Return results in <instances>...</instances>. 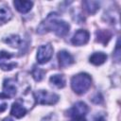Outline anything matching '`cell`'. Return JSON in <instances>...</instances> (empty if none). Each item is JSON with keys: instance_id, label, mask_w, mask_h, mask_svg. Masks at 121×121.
<instances>
[{"instance_id": "cell-1", "label": "cell", "mask_w": 121, "mask_h": 121, "mask_svg": "<svg viewBox=\"0 0 121 121\" xmlns=\"http://www.w3.org/2000/svg\"><path fill=\"white\" fill-rule=\"evenodd\" d=\"M44 30H51L54 31L59 37L65 36L69 31V25L62 21L57 19V16L55 13L49 14L45 21V26L43 27Z\"/></svg>"}, {"instance_id": "cell-18", "label": "cell", "mask_w": 121, "mask_h": 121, "mask_svg": "<svg viewBox=\"0 0 121 121\" xmlns=\"http://www.w3.org/2000/svg\"><path fill=\"white\" fill-rule=\"evenodd\" d=\"M31 73H32V76H33V78H34V79H35L36 81L42 80V78H43V74H44L43 70H42L41 68L36 67V66L33 67V70H32Z\"/></svg>"}, {"instance_id": "cell-2", "label": "cell", "mask_w": 121, "mask_h": 121, "mask_svg": "<svg viewBox=\"0 0 121 121\" xmlns=\"http://www.w3.org/2000/svg\"><path fill=\"white\" fill-rule=\"evenodd\" d=\"M92 84L91 77L86 73H79L71 79V87L73 91L78 95L85 93Z\"/></svg>"}, {"instance_id": "cell-8", "label": "cell", "mask_w": 121, "mask_h": 121, "mask_svg": "<svg viewBox=\"0 0 121 121\" xmlns=\"http://www.w3.org/2000/svg\"><path fill=\"white\" fill-rule=\"evenodd\" d=\"M58 60L59 64L61 68H65L74 62V58L72 57V55L65 50H61L58 53Z\"/></svg>"}, {"instance_id": "cell-15", "label": "cell", "mask_w": 121, "mask_h": 121, "mask_svg": "<svg viewBox=\"0 0 121 121\" xmlns=\"http://www.w3.org/2000/svg\"><path fill=\"white\" fill-rule=\"evenodd\" d=\"M11 18L10 10L6 7H0V25L7 23Z\"/></svg>"}, {"instance_id": "cell-22", "label": "cell", "mask_w": 121, "mask_h": 121, "mask_svg": "<svg viewBox=\"0 0 121 121\" xmlns=\"http://www.w3.org/2000/svg\"><path fill=\"white\" fill-rule=\"evenodd\" d=\"M3 121H13V120H12L11 118H9V117H8V118H5Z\"/></svg>"}, {"instance_id": "cell-4", "label": "cell", "mask_w": 121, "mask_h": 121, "mask_svg": "<svg viewBox=\"0 0 121 121\" xmlns=\"http://www.w3.org/2000/svg\"><path fill=\"white\" fill-rule=\"evenodd\" d=\"M53 54V47L51 44L47 43L44 45H41L37 51V60L39 63H45L47 62Z\"/></svg>"}, {"instance_id": "cell-7", "label": "cell", "mask_w": 121, "mask_h": 121, "mask_svg": "<svg viewBox=\"0 0 121 121\" xmlns=\"http://www.w3.org/2000/svg\"><path fill=\"white\" fill-rule=\"evenodd\" d=\"M89 37L90 34L87 30L79 29L74 34L72 38V43L75 45H83L87 43V42L89 41Z\"/></svg>"}, {"instance_id": "cell-20", "label": "cell", "mask_w": 121, "mask_h": 121, "mask_svg": "<svg viewBox=\"0 0 121 121\" xmlns=\"http://www.w3.org/2000/svg\"><path fill=\"white\" fill-rule=\"evenodd\" d=\"M7 109V103H2L0 104V112H3Z\"/></svg>"}, {"instance_id": "cell-17", "label": "cell", "mask_w": 121, "mask_h": 121, "mask_svg": "<svg viewBox=\"0 0 121 121\" xmlns=\"http://www.w3.org/2000/svg\"><path fill=\"white\" fill-rule=\"evenodd\" d=\"M21 39L18 35H11L6 39V43H9L12 47H18L21 44Z\"/></svg>"}, {"instance_id": "cell-19", "label": "cell", "mask_w": 121, "mask_h": 121, "mask_svg": "<svg viewBox=\"0 0 121 121\" xmlns=\"http://www.w3.org/2000/svg\"><path fill=\"white\" fill-rule=\"evenodd\" d=\"M93 121H105V117L102 115V114H97L95 117H94Z\"/></svg>"}, {"instance_id": "cell-5", "label": "cell", "mask_w": 121, "mask_h": 121, "mask_svg": "<svg viewBox=\"0 0 121 121\" xmlns=\"http://www.w3.org/2000/svg\"><path fill=\"white\" fill-rule=\"evenodd\" d=\"M88 112V107L84 102H78L76 103L68 112H67V115L72 117V118H76V117H84V115L87 113Z\"/></svg>"}, {"instance_id": "cell-14", "label": "cell", "mask_w": 121, "mask_h": 121, "mask_svg": "<svg viewBox=\"0 0 121 121\" xmlns=\"http://www.w3.org/2000/svg\"><path fill=\"white\" fill-rule=\"evenodd\" d=\"M112 37V33L109 30H98L96 31V40L97 42L106 44Z\"/></svg>"}, {"instance_id": "cell-6", "label": "cell", "mask_w": 121, "mask_h": 121, "mask_svg": "<svg viewBox=\"0 0 121 121\" xmlns=\"http://www.w3.org/2000/svg\"><path fill=\"white\" fill-rule=\"evenodd\" d=\"M11 58H12V54L6 51H1L0 52V68L5 71H9L13 69L16 66V63L7 61V60H9Z\"/></svg>"}, {"instance_id": "cell-21", "label": "cell", "mask_w": 121, "mask_h": 121, "mask_svg": "<svg viewBox=\"0 0 121 121\" xmlns=\"http://www.w3.org/2000/svg\"><path fill=\"white\" fill-rule=\"evenodd\" d=\"M71 121H86L84 119V117H76V118H73Z\"/></svg>"}, {"instance_id": "cell-16", "label": "cell", "mask_w": 121, "mask_h": 121, "mask_svg": "<svg viewBox=\"0 0 121 121\" xmlns=\"http://www.w3.org/2000/svg\"><path fill=\"white\" fill-rule=\"evenodd\" d=\"M50 82L58 88H63L65 86V79L62 75H54L50 78Z\"/></svg>"}, {"instance_id": "cell-13", "label": "cell", "mask_w": 121, "mask_h": 121, "mask_svg": "<svg viewBox=\"0 0 121 121\" xmlns=\"http://www.w3.org/2000/svg\"><path fill=\"white\" fill-rule=\"evenodd\" d=\"M82 5H83L84 9L88 13H91V14L95 13L99 9V4L96 1H84Z\"/></svg>"}, {"instance_id": "cell-11", "label": "cell", "mask_w": 121, "mask_h": 121, "mask_svg": "<svg viewBox=\"0 0 121 121\" xmlns=\"http://www.w3.org/2000/svg\"><path fill=\"white\" fill-rule=\"evenodd\" d=\"M10 113H11V115L15 116L16 118H21V117H23L26 113V110L21 104H19V103H13L12 106H11Z\"/></svg>"}, {"instance_id": "cell-12", "label": "cell", "mask_w": 121, "mask_h": 121, "mask_svg": "<svg viewBox=\"0 0 121 121\" xmlns=\"http://www.w3.org/2000/svg\"><path fill=\"white\" fill-rule=\"evenodd\" d=\"M106 59H107L106 54H104L103 52H96L90 57V62H92L95 65H100L105 62Z\"/></svg>"}, {"instance_id": "cell-9", "label": "cell", "mask_w": 121, "mask_h": 121, "mask_svg": "<svg viewBox=\"0 0 121 121\" xmlns=\"http://www.w3.org/2000/svg\"><path fill=\"white\" fill-rule=\"evenodd\" d=\"M3 90H4V95L9 98V97H12L15 95L16 94V86L13 82L12 79H6L4 81V86H3Z\"/></svg>"}, {"instance_id": "cell-10", "label": "cell", "mask_w": 121, "mask_h": 121, "mask_svg": "<svg viewBox=\"0 0 121 121\" xmlns=\"http://www.w3.org/2000/svg\"><path fill=\"white\" fill-rule=\"evenodd\" d=\"M14 7L16 8V9L22 13H26L27 11H29L33 6V3L30 1H14L13 2Z\"/></svg>"}, {"instance_id": "cell-3", "label": "cell", "mask_w": 121, "mask_h": 121, "mask_svg": "<svg viewBox=\"0 0 121 121\" xmlns=\"http://www.w3.org/2000/svg\"><path fill=\"white\" fill-rule=\"evenodd\" d=\"M34 97L38 104H43V105H53L59 100V96L56 94L49 93L43 90L35 92Z\"/></svg>"}]
</instances>
